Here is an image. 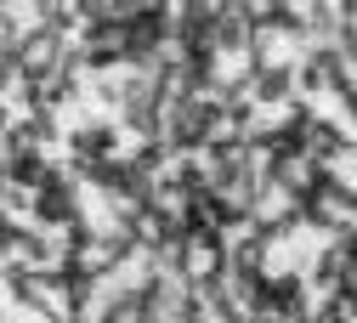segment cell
Here are the masks:
<instances>
[{
	"label": "cell",
	"mask_w": 357,
	"mask_h": 323,
	"mask_svg": "<svg viewBox=\"0 0 357 323\" xmlns=\"http://www.w3.org/2000/svg\"><path fill=\"white\" fill-rule=\"evenodd\" d=\"M301 210H306V227H312V233H329L335 244H340V239H357V181L324 170L318 188L301 199Z\"/></svg>",
	"instance_id": "obj_1"
},
{
	"label": "cell",
	"mask_w": 357,
	"mask_h": 323,
	"mask_svg": "<svg viewBox=\"0 0 357 323\" xmlns=\"http://www.w3.org/2000/svg\"><path fill=\"white\" fill-rule=\"evenodd\" d=\"M0 290H6V301L34 317V312H46V284H40V272L23 266V261H0Z\"/></svg>",
	"instance_id": "obj_3"
},
{
	"label": "cell",
	"mask_w": 357,
	"mask_h": 323,
	"mask_svg": "<svg viewBox=\"0 0 357 323\" xmlns=\"http://www.w3.org/2000/svg\"><path fill=\"white\" fill-rule=\"evenodd\" d=\"M119 119H79L68 130V170H91V165H114L119 153Z\"/></svg>",
	"instance_id": "obj_2"
}]
</instances>
